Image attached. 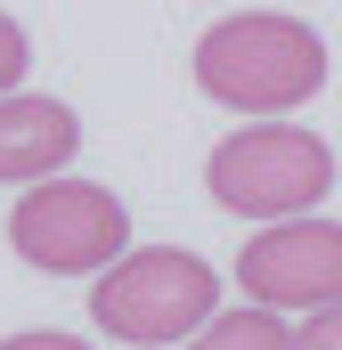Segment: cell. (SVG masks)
Instances as JSON below:
<instances>
[{"instance_id":"1","label":"cell","mask_w":342,"mask_h":350,"mask_svg":"<svg viewBox=\"0 0 342 350\" xmlns=\"http://www.w3.org/2000/svg\"><path fill=\"white\" fill-rule=\"evenodd\" d=\"M318 82H326V41L302 16L245 8L196 41V90L228 114H293L302 98H318Z\"/></svg>"},{"instance_id":"2","label":"cell","mask_w":342,"mask_h":350,"mask_svg":"<svg viewBox=\"0 0 342 350\" xmlns=\"http://www.w3.org/2000/svg\"><path fill=\"white\" fill-rule=\"evenodd\" d=\"M90 318H98V334L139 342V350L196 342L220 318V277H212V261H196L179 245H147V253H122V261L98 277Z\"/></svg>"},{"instance_id":"3","label":"cell","mask_w":342,"mask_h":350,"mask_svg":"<svg viewBox=\"0 0 342 350\" xmlns=\"http://www.w3.org/2000/svg\"><path fill=\"white\" fill-rule=\"evenodd\" d=\"M204 187H212L220 212L269 228V220H302V212L334 187V155H326V139L302 131V122H245V131H228V139L212 147Z\"/></svg>"},{"instance_id":"4","label":"cell","mask_w":342,"mask_h":350,"mask_svg":"<svg viewBox=\"0 0 342 350\" xmlns=\"http://www.w3.org/2000/svg\"><path fill=\"white\" fill-rule=\"evenodd\" d=\"M8 245L49 277H106L131 253V212L98 179H41L8 212Z\"/></svg>"},{"instance_id":"5","label":"cell","mask_w":342,"mask_h":350,"mask_svg":"<svg viewBox=\"0 0 342 350\" xmlns=\"http://www.w3.org/2000/svg\"><path fill=\"white\" fill-rule=\"evenodd\" d=\"M237 285L261 310H326L342 301V220H269L237 253Z\"/></svg>"},{"instance_id":"6","label":"cell","mask_w":342,"mask_h":350,"mask_svg":"<svg viewBox=\"0 0 342 350\" xmlns=\"http://www.w3.org/2000/svg\"><path fill=\"white\" fill-rule=\"evenodd\" d=\"M74 147H82L74 106L33 98V90H8V98H0V179L41 187V179H57L66 163H74Z\"/></svg>"},{"instance_id":"7","label":"cell","mask_w":342,"mask_h":350,"mask_svg":"<svg viewBox=\"0 0 342 350\" xmlns=\"http://www.w3.org/2000/svg\"><path fill=\"white\" fill-rule=\"evenodd\" d=\"M187 350H293V334H285L277 310H261V301H253V310H220Z\"/></svg>"},{"instance_id":"8","label":"cell","mask_w":342,"mask_h":350,"mask_svg":"<svg viewBox=\"0 0 342 350\" xmlns=\"http://www.w3.org/2000/svg\"><path fill=\"white\" fill-rule=\"evenodd\" d=\"M25 66H33V41H25V25H16V16H0V98L25 82Z\"/></svg>"},{"instance_id":"9","label":"cell","mask_w":342,"mask_h":350,"mask_svg":"<svg viewBox=\"0 0 342 350\" xmlns=\"http://www.w3.org/2000/svg\"><path fill=\"white\" fill-rule=\"evenodd\" d=\"M293 350H342V301H326V310H310V326L293 334Z\"/></svg>"},{"instance_id":"10","label":"cell","mask_w":342,"mask_h":350,"mask_svg":"<svg viewBox=\"0 0 342 350\" xmlns=\"http://www.w3.org/2000/svg\"><path fill=\"white\" fill-rule=\"evenodd\" d=\"M0 350H90V342H82V334H49V326H41V334H8Z\"/></svg>"}]
</instances>
